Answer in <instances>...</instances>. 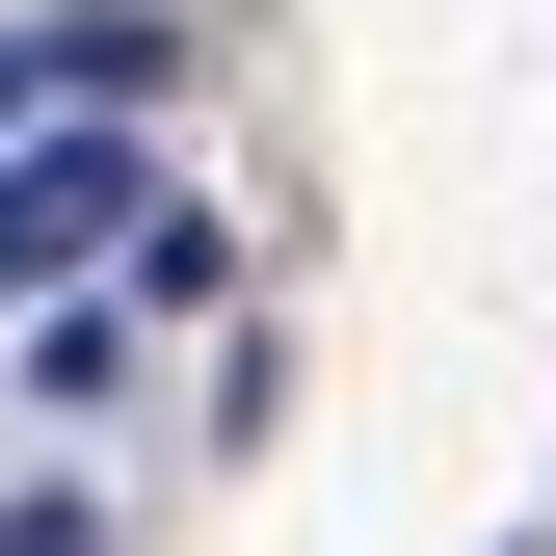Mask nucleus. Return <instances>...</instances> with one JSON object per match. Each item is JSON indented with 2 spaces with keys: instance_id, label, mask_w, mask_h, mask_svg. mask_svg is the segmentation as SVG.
I'll return each instance as SVG.
<instances>
[{
  "instance_id": "nucleus-2",
  "label": "nucleus",
  "mask_w": 556,
  "mask_h": 556,
  "mask_svg": "<svg viewBox=\"0 0 556 556\" xmlns=\"http://www.w3.org/2000/svg\"><path fill=\"white\" fill-rule=\"evenodd\" d=\"M106 80H160V27H0V106H106Z\"/></svg>"
},
{
  "instance_id": "nucleus-1",
  "label": "nucleus",
  "mask_w": 556,
  "mask_h": 556,
  "mask_svg": "<svg viewBox=\"0 0 556 556\" xmlns=\"http://www.w3.org/2000/svg\"><path fill=\"white\" fill-rule=\"evenodd\" d=\"M80 239H160V213H132V160H0V292H53Z\"/></svg>"
}]
</instances>
